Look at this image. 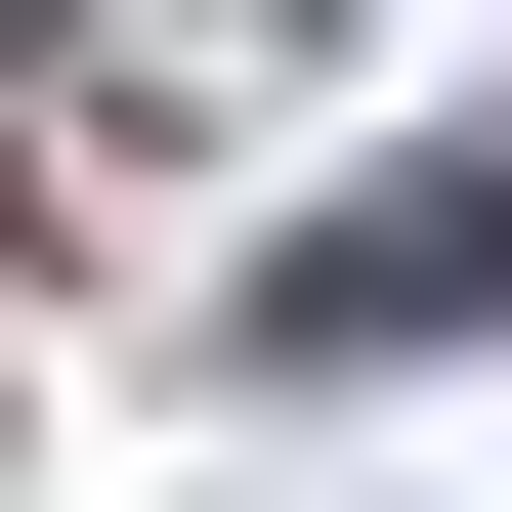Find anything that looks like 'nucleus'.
Here are the masks:
<instances>
[{"label": "nucleus", "mask_w": 512, "mask_h": 512, "mask_svg": "<svg viewBox=\"0 0 512 512\" xmlns=\"http://www.w3.org/2000/svg\"><path fill=\"white\" fill-rule=\"evenodd\" d=\"M427 299H512V171H384V214H299V299H256V342H427Z\"/></svg>", "instance_id": "1"}]
</instances>
